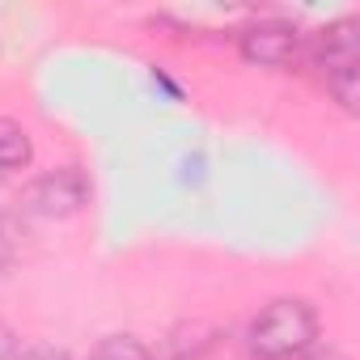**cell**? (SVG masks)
<instances>
[{
    "mask_svg": "<svg viewBox=\"0 0 360 360\" xmlns=\"http://www.w3.org/2000/svg\"><path fill=\"white\" fill-rule=\"evenodd\" d=\"M318 339L314 305L301 297H276L246 326V347L255 360H301Z\"/></svg>",
    "mask_w": 360,
    "mask_h": 360,
    "instance_id": "obj_1",
    "label": "cell"
},
{
    "mask_svg": "<svg viewBox=\"0 0 360 360\" xmlns=\"http://www.w3.org/2000/svg\"><path fill=\"white\" fill-rule=\"evenodd\" d=\"M314 64L343 110L360 106V26L352 18L326 26L314 39Z\"/></svg>",
    "mask_w": 360,
    "mask_h": 360,
    "instance_id": "obj_2",
    "label": "cell"
},
{
    "mask_svg": "<svg viewBox=\"0 0 360 360\" xmlns=\"http://www.w3.org/2000/svg\"><path fill=\"white\" fill-rule=\"evenodd\" d=\"M94 200V183L85 178L81 165H60V169H47L43 178H34L30 191H26V204L30 212L47 217V221H68L77 212H85Z\"/></svg>",
    "mask_w": 360,
    "mask_h": 360,
    "instance_id": "obj_3",
    "label": "cell"
},
{
    "mask_svg": "<svg viewBox=\"0 0 360 360\" xmlns=\"http://www.w3.org/2000/svg\"><path fill=\"white\" fill-rule=\"evenodd\" d=\"M238 47H242V60L259 68H284L301 56V34L288 22H255L242 30Z\"/></svg>",
    "mask_w": 360,
    "mask_h": 360,
    "instance_id": "obj_4",
    "label": "cell"
},
{
    "mask_svg": "<svg viewBox=\"0 0 360 360\" xmlns=\"http://www.w3.org/2000/svg\"><path fill=\"white\" fill-rule=\"evenodd\" d=\"M30 157H34L30 131L13 119H0V169H22L30 165Z\"/></svg>",
    "mask_w": 360,
    "mask_h": 360,
    "instance_id": "obj_5",
    "label": "cell"
},
{
    "mask_svg": "<svg viewBox=\"0 0 360 360\" xmlns=\"http://www.w3.org/2000/svg\"><path fill=\"white\" fill-rule=\"evenodd\" d=\"M89 360H153V356L136 335H110L89 352Z\"/></svg>",
    "mask_w": 360,
    "mask_h": 360,
    "instance_id": "obj_6",
    "label": "cell"
},
{
    "mask_svg": "<svg viewBox=\"0 0 360 360\" xmlns=\"http://www.w3.org/2000/svg\"><path fill=\"white\" fill-rule=\"evenodd\" d=\"M18 360H68V356H64L60 347H43V343H39V347H22Z\"/></svg>",
    "mask_w": 360,
    "mask_h": 360,
    "instance_id": "obj_7",
    "label": "cell"
},
{
    "mask_svg": "<svg viewBox=\"0 0 360 360\" xmlns=\"http://www.w3.org/2000/svg\"><path fill=\"white\" fill-rule=\"evenodd\" d=\"M9 263V242H5V233H0V267Z\"/></svg>",
    "mask_w": 360,
    "mask_h": 360,
    "instance_id": "obj_8",
    "label": "cell"
}]
</instances>
